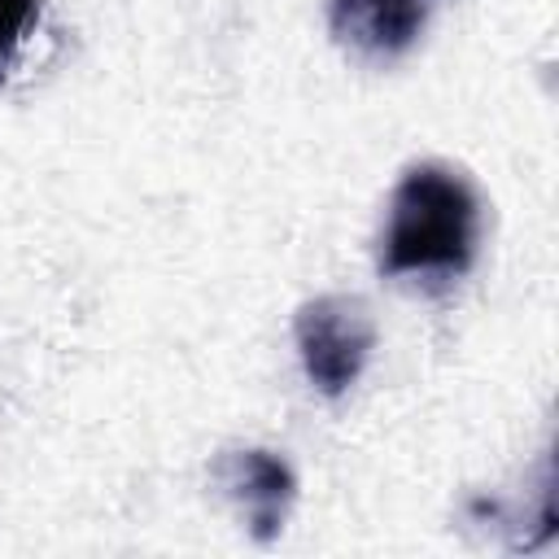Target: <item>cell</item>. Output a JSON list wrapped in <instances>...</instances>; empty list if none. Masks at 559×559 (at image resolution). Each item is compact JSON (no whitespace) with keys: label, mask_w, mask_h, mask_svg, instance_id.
Instances as JSON below:
<instances>
[{"label":"cell","mask_w":559,"mask_h":559,"mask_svg":"<svg viewBox=\"0 0 559 559\" xmlns=\"http://www.w3.org/2000/svg\"><path fill=\"white\" fill-rule=\"evenodd\" d=\"M480 245V197L472 179L445 162L411 166L393 197L380 236V275L450 284L467 275Z\"/></svg>","instance_id":"obj_1"},{"label":"cell","mask_w":559,"mask_h":559,"mask_svg":"<svg viewBox=\"0 0 559 559\" xmlns=\"http://www.w3.org/2000/svg\"><path fill=\"white\" fill-rule=\"evenodd\" d=\"M293 336H297L301 371L323 397L349 393L376 349V323L367 306L341 293L310 297L293 319Z\"/></svg>","instance_id":"obj_2"},{"label":"cell","mask_w":559,"mask_h":559,"mask_svg":"<svg viewBox=\"0 0 559 559\" xmlns=\"http://www.w3.org/2000/svg\"><path fill=\"white\" fill-rule=\"evenodd\" d=\"M214 476H218L223 493L245 511L249 537L258 546H271L284 533V520L297 498V472L288 467V459L275 450H262V445H245V450L218 454Z\"/></svg>","instance_id":"obj_3"},{"label":"cell","mask_w":559,"mask_h":559,"mask_svg":"<svg viewBox=\"0 0 559 559\" xmlns=\"http://www.w3.org/2000/svg\"><path fill=\"white\" fill-rule=\"evenodd\" d=\"M441 0H332V39L362 61H397L424 35Z\"/></svg>","instance_id":"obj_4"},{"label":"cell","mask_w":559,"mask_h":559,"mask_svg":"<svg viewBox=\"0 0 559 559\" xmlns=\"http://www.w3.org/2000/svg\"><path fill=\"white\" fill-rule=\"evenodd\" d=\"M39 22V0H0V83L17 70L22 44Z\"/></svg>","instance_id":"obj_5"}]
</instances>
